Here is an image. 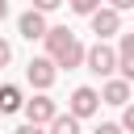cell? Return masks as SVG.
<instances>
[{
  "mask_svg": "<svg viewBox=\"0 0 134 134\" xmlns=\"http://www.w3.org/2000/svg\"><path fill=\"white\" fill-rule=\"evenodd\" d=\"M25 100H21V88H13V84H4L0 88V113H17Z\"/></svg>",
  "mask_w": 134,
  "mask_h": 134,
  "instance_id": "9c48e42d",
  "label": "cell"
},
{
  "mask_svg": "<svg viewBox=\"0 0 134 134\" xmlns=\"http://www.w3.org/2000/svg\"><path fill=\"white\" fill-rule=\"evenodd\" d=\"M63 0H34V8H42V13H50V8H59Z\"/></svg>",
  "mask_w": 134,
  "mask_h": 134,
  "instance_id": "e0dca14e",
  "label": "cell"
},
{
  "mask_svg": "<svg viewBox=\"0 0 134 134\" xmlns=\"http://www.w3.org/2000/svg\"><path fill=\"white\" fill-rule=\"evenodd\" d=\"M67 105H71V113H75V117H92V113L100 109V92H96V88H75Z\"/></svg>",
  "mask_w": 134,
  "mask_h": 134,
  "instance_id": "3957f363",
  "label": "cell"
},
{
  "mask_svg": "<svg viewBox=\"0 0 134 134\" xmlns=\"http://www.w3.org/2000/svg\"><path fill=\"white\" fill-rule=\"evenodd\" d=\"M109 4H113L117 13H121V8H134V0H109Z\"/></svg>",
  "mask_w": 134,
  "mask_h": 134,
  "instance_id": "d6986e66",
  "label": "cell"
},
{
  "mask_svg": "<svg viewBox=\"0 0 134 134\" xmlns=\"http://www.w3.org/2000/svg\"><path fill=\"white\" fill-rule=\"evenodd\" d=\"M17 29H21V38H46V17H42V8H29V13H21V21H17Z\"/></svg>",
  "mask_w": 134,
  "mask_h": 134,
  "instance_id": "52a82bcc",
  "label": "cell"
},
{
  "mask_svg": "<svg viewBox=\"0 0 134 134\" xmlns=\"http://www.w3.org/2000/svg\"><path fill=\"white\" fill-rule=\"evenodd\" d=\"M8 59H13V46H8V42H4V38H0V67H4V63H8Z\"/></svg>",
  "mask_w": 134,
  "mask_h": 134,
  "instance_id": "2e32d148",
  "label": "cell"
},
{
  "mask_svg": "<svg viewBox=\"0 0 134 134\" xmlns=\"http://www.w3.org/2000/svg\"><path fill=\"white\" fill-rule=\"evenodd\" d=\"M71 8L88 17V13H96V8H100V0H71Z\"/></svg>",
  "mask_w": 134,
  "mask_h": 134,
  "instance_id": "7c38bea8",
  "label": "cell"
},
{
  "mask_svg": "<svg viewBox=\"0 0 134 134\" xmlns=\"http://www.w3.org/2000/svg\"><path fill=\"white\" fill-rule=\"evenodd\" d=\"M92 134H121V126H113V121H105V126H96Z\"/></svg>",
  "mask_w": 134,
  "mask_h": 134,
  "instance_id": "9a60e30c",
  "label": "cell"
},
{
  "mask_svg": "<svg viewBox=\"0 0 134 134\" xmlns=\"http://www.w3.org/2000/svg\"><path fill=\"white\" fill-rule=\"evenodd\" d=\"M4 17H8V0H0V21H4Z\"/></svg>",
  "mask_w": 134,
  "mask_h": 134,
  "instance_id": "ffe728a7",
  "label": "cell"
},
{
  "mask_svg": "<svg viewBox=\"0 0 134 134\" xmlns=\"http://www.w3.org/2000/svg\"><path fill=\"white\" fill-rule=\"evenodd\" d=\"M88 17H92V34H96V38H109V34H117V25H121L113 4H109V8H96V13H88Z\"/></svg>",
  "mask_w": 134,
  "mask_h": 134,
  "instance_id": "8992f818",
  "label": "cell"
},
{
  "mask_svg": "<svg viewBox=\"0 0 134 134\" xmlns=\"http://www.w3.org/2000/svg\"><path fill=\"white\" fill-rule=\"evenodd\" d=\"M100 100L105 105H126L130 100V80H109L105 92H100Z\"/></svg>",
  "mask_w": 134,
  "mask_h": 134,
  "instance_id": "ba28073f",
  "label": "cell"
},
{
  "mask_svg": "<svg viewBox=\"0 0 134 134\" xmlns=\"http://www.w3.org/2000/svg\"><path fill=\"white\" fill-rule=\"evenodd\" d=\"M54 59H29V67H25V75H29V84L34 88H50L54 84Z\"/></svg>",
  "mask_w": 134,
  "mask_h": 134,
  "instance_id": "277c9868",
  "label": "cell"
},
{
  "mask_svg": "<svg viewBox=\"0 0 134 134\" xmlns=\"http://www.w3.org/2000/svg\"><path fill=\"white\" fill-rule=\"evenodd\" d=\"M117 63H134V34H121V50H117Z\"/></svg>",
  "mask_w": 134,
  "mask_h": 134,
  "instance_id": "8fae6325",
  "label": "cell"
},
{
  "mask_svg": "<svg viewBox=\"0 0 134 134\" xmlns=\"http://www.w3.org/2000/svg\"><path fill=\"white\" fill-rule=\"evenodd\" d=\"M121 130H134V105L126 100V109H121Z\"/></svg>",
  "mask_w": 134,
  "mask_h": 134,
  "instance_id": "4fadbf2b",
  "label": "cell"
},
{
  "mask_svg": "<svg viewBox=\"0 0 134 134\" xmlns=\"http://www.w3.org/2000/svg\"><path fill=\"white\" fill-rule=\"evenodd\" d=\"M121 67V80H134V63H117Z\"/></svg>",
  "mask_w": 134,
  "mask_h": 134,
  "instance_id": "ac0fdd59",
  "label": "cell"
},
{
  "mask_svg": "<svg viewBox=\"0 0 134 134\" xmlns=\"http://www.w3.org/2000/svg\"><path fill=\"white\" fill-rule=\"evenodd\" d=\"M50 134H80V117H75V113H54Z\"/></svg>",
  "mask_w": 134,
  "mask_h": 134,
  "instance_id": "30bf717a",
  "label": "cell"
},
{
  "mask_svg": "<svg viewBox=\"0 0 134 134\" xmlns=\"http://www.w3.org/2000/svg\"><path fill=\"white\" fill-rule=\"evenodd\" d=\"M46 50H50V59L59 63V67H80L84 63V46H80V38L67 29V25H54V29H46Z\"/></svg>",
  "mask_w": 134,
  "mask_h": 134,
  "instance_id": "6da1fadb",
  "label": "cell"
},
{
  "mask_svg": "<svg viewBox=\"0 0 134 134\" xmlns=\"http://www.w3.org/2000/svg\"><path fill=\"white\" fill-rule=\"evenodd\" d=\"M84 63H88L92 75H113V71H117V50L105 46V38H100L92 50H84Z\"/></svg>",
  "mask_w": 134,
  "mask_h": 134,
  "instance_id": "7a4b0ae2",
  "label": "cell"
},
{
  "mask_svg": "<svg viewBox=\"0 0 134 134\" xmlns=\"http://www.w3.org/2000/svg\"><path fill=\"white\" fill-rule=\"evenodd\" d=\"M17 134H46V130H42V126H38V121H25V126H21V130H17Z\"/></svg>",
  "mask_w": 134,
  "mask_h": 134,
  "instance_id": "5bb4252c",
  "label": "cell"
},
{
  "mask_svg": "<svg viewBox=\"0 0 134 134\" xmlns=\"http://www.w3.org/2000/svg\"><path fill=\"white\" fill-rule=\"evenodd\" d=\"M21 109H25V117H29V121H38V126H46V121H54V113H59L50 96H34V100H25Z\"/></svg>",
  "mask_w": 134,
  "mask_h": 134,
  "instance_id": "5b68a950",
  "label": "cell"
}]
</instances>
